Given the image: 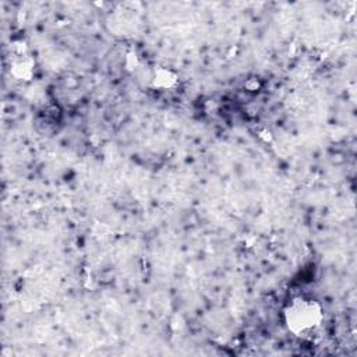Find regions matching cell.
I'll list each match as a JSON object with an SVG mask.
<instances>
[{
	"label": "cell",
	"mask_w": 357,
	"mask_h": 357,
	"mask_svg": "<svg viewBox=\"0 0 357 357\" xmlns=\"http://www.w3.org/2000/svg\"><path fill=\"white\" fill-rule=\"evenodd\" d=\"M173 84H174V77L169 71H166V70H160L155 75V85H158V86H162V88L167 86L169 88Z\"/></svg>",
	"instance_id": "cell-2"
},
{
	"label": "cell",
	"mask_w": 357,
	"mask_h": 357,
	"mask_svg": "<svg viewBox=\"0 0 357 357\" xmlns=\"http://www.w3.org/2000/svg\"><path fill=\"white\" fill-rule=\"evenodd\" d=\"M322 321V307L310 297H296L284 310V324L297 336L311 335L321 326Z\"/></svg>",
	"instance_id": "cell-1"
}]
</instances>
